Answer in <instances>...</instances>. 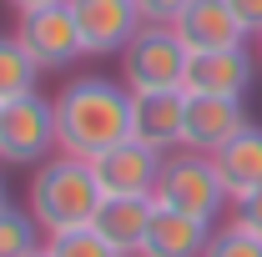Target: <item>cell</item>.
I'll use <instances>...</instances> for the list:
<instances>
[{
	"instance_id": "obj_12",
	"label": "cell",
	"mask_w": 262,
	"mask_h": 257,
	"mask_svg": "<svg viewBox=\"0 0 262 257\" xmlns=\"http://www.w3.org/2000/svg\"><path fill=\"white\" fill-rule=\"evenodd\" d=\"M242 126H247L242 96H187V131H182V146L212 157V152H217L222 141H232Z\"/></svg>"
},
{
	"instance_id": "obj_5",
	"label": "cell",
	"mask_w": 262,
	"mask_h": 257,
	"mask_svg": "<svg viewBox=\"0 0 262 257\" xmlns=\"http://www.w3.org/2000/svg\"><path fill=\"white\" fill-rule=\"evenodd\" d=\"M187 61H192V51L182 46V35L162 20H146L121 51V81L131 91H182Z\"/></svg>"
},
{
	"instance_id": "obj_20",
	"label": "cell",
	"mask_w": 262,
	"mask_h": 257,
	"mask_svg": "<svg viewBox=\"0 0 262 257\" xmlns=\"http://www.w3.org/2000/svg\"><path fill=\"white\" fill-rule=\"evenodd\" d=\"M232 222H237V227H247L252 237H262V187L232 202Z\"/></svg>"
},
{
	"instance_id": "obj_10",
	"label": "cell",
	"mask_w": 262,
	"mask_h": 257,
	"mask_svg": "<svg viewBox=\"0 0 262 257\" xmlns=\"http://www.w3.org/2000/svg\"><path fill=\"white\" fill-rule=\"evenodd\" d=\"M187 131V91H131V136L151 152H182Z\"/></svg>"
},
{
	"instance_id": "obj_23",
	"label": "cell",
	"mask_w": 262,
	"mask_h": 257,
	"mask_svg": "<svg viewBox=\"0 0 262 257\" xmlns=\"http://www.w3.org/2000/svg\"><path fill=\"white\" fill-rule=\"evenodd\" d=\"M5 5L20 15V10H35V5H61V0H5Z\"/></svg>"
},
{
	"instance_id": "obj_21",
	"label": "cell",
	"mask_w": 262,
	"mask_h": 257,
	"mask_svg": "<svg viewBox=\"0 0 262 257\" xmlns=\"http://www.w3.org/2000/svg\"><path fill=\"white\" fill-rule=\"evenodd\" d=\"M136 5H141V15H146V20H162V26H171V20H177V15H182L192 0H136Z\"/></svg>"
},
{
	"instance_id": "obj_1",
	"label": "cell",
	"mask_w": 262,
	"mask_h": 257,
	"mask_svg": "<svg viewBox=\"0 0 262 257\" xmlns=\"http://www.w3.org/2000/svg\"><path fill=\"white\" fill-rule=\"evenodd\" d=\"M56 131L66 157L91 161L131 136V86L111 76H76L56 91Z\"/></svg>"
},
{
	"instance_id": "obj_8",
	"label": "cell",
	"mask_w": 262,
	"mask_h": 257,
	"mask_svg": "<svg viewBox=\"0 0 262 257\" xmlns=\"http://www.w3.org/2000/svg\"><path fill=\"white\" fill-rule=\"evenodd\" d=\"M162 152H151L146 141H116V146H106L101 157H91V172H96L101 192L106 197H151L157 192V177H162Z\"/></svg>"
},
{
	"instance_id": "obj_22",
	"label": "cell",
	"mask_w": 262,
	"mask_h": 257,
	"mask_svg": "<svg viewBox=\"0 0 262 257\" xmlns=\"http://www.w3.org/2000/svg\"><path fill=\"white\" fill-rule=\"evenodd\" d=\"M232 15L242 20V31L247 35H262V0H227Z\"/></svg>"
},
{
	"instance_id": "obj_7",
	"label": "cell",
	"mask_w": 262,
	"mask_h": 257,
	"mask_svg": "<svg viewBox=\"0 0 262 257\" xmlns=\"http://www.w3.org/2000/svg\"><path fill=\"white\" fill-rule=\"evenodd\" d=\"M76 15V31L86 56H121L131 46V35L146 26L136 0H66Z\"/></svg>"
},
{
	"instance_id": "obj_15",
	"label": "cell",
	"mask_w": 262,
	"mask_h": 257,
	"mask_svg": "<svg viewBox=\"0 0 262 257\" xmlns=\"http://www.w3.org/2000/svg\"><path fill=\"white\" fill-rule=\"evenodd\" d=\"M212 166H217V177H222V187H227L232 202L247 197V192H257L262 187V126L247 121L232 141H222V146L212 152Z\"/></svg>"
},
{
	"instance_id": "obj_2",
	"label": "cell",
	"mask_w": 262,
	"mask_h": 257,
	"mask_svg": "<svg viewBox=\"0 0 262 257\" xmlns=\"http://www.w3.org/2000/svg\"><path fill=\"white\" fill-rule=\"evenodd\" d=\"M101 182L91 172V161L81 157H46L40 166H31V192H26V207L40 222V232H66V227H86L101 207Z\"/></svg>"
},
{
	"instance_id": "obj_4",
	"label": "cell",
	"mask_w": 262,
	"mask_h": 257,
	"mask_svg": "<svg viewBox=\"0 0 262 257\" xmlns=\"http://www.w3.org/2000/svg\"><path fill=\"white\" fill-rule=\"evenodd\" d=\"M56 152H61L56 101H46L40 91H26L0 106V161L5 166H40Z\"/></svg>"
},
{
	"instance_id": "obj_26",
	"label": "cell",
	"mask_w": 262,
	"mask_h": 257,
	"mask_svg": "<svg viewBox=\"0 0 262 257\" xmlns=\"http://www.w3.org/2000/svg\"><path fill=\"white\" fill-rule=\"evenodd\" d=\"M35 257H46V247H40V252H35Z\"/></svg>"
},
{
	"instance_id": "obj_13",
	"label": "cell",
	"mask_w": 262,
	"mask_h": 257,
	"mask_svg": "<svg viewBox=\"0 0 262 257\" xmlns=\"http://www.w3.org/2000/svg\"><path fill=\"white\" fill-rule=\"evenodd\" d=\"M151 212H157V202H151V197H101L91 227H96V232H101V237H106L121 257H136V252H141V242H146Z\"/></svg>"
},
{
	"instance_id": "obj_6",
	"label": "cell",
	"mask_w": 262,
	"mask_h": 257,
	"mask_svg": "<svg viewBox=\"0 0 262 257\" xmlns=\"http://www.w3.org/2000/svg\"><path fill=\"white\" fill-rule=\"evenodd\" d=\"M15 35H20V46L35 56L40 71H66V66L76 61V56H86V46H81V31H76V15H71V5H35V10H20L15 15Z\"/></svg>"
},
{
	"instance_id": "obj_19",
	"label": "cell",
	"mask_w": 262,
	"mask_h": 257,
	"mask_svg": "<svg viewBox=\"0 0 262 257\" xmlns=\"http://www.w3.org/2000/svg\"><path fill=\"white\" fill-rule=\"evenodd\" d=\"M202 257H262V237H252L247 227L227 222V227L212 232V242H207V252H202Z\"/></svg>"
},
{
	"instance_id": "obj_16",
	"label": "cell",
	"mask_w": 262,
	"mask_h": 257,
	"mask_svg": "<svg viewBox=\"0 0 262 257\" xmlns=\"http://www.w3.org/2000/svg\"><path fill=\"white\" fill-rule=\"evenodd\" d=\"M35 81H40L35 56L20 46L15 31H0V106L15 101V96H26V91H35Z\"/></svg>"
},
{
	"instance_id": "obj_14",
	"label": "cell",
	"mask_w": 262,
	"mask_h": 257,
	"mask_svg": "<svg viewBox=\"0 0 262 257\" xmlns=\"http://www.w3.org/2000/svg\"><path fill=\"white\" fill-rule=\"evenodd\" d=\"M207 242H212V222L157 207L151 212V227H146V242H141L136 257H202Z\"/></svg>"
},
{
	"instance_id": "obj_24",
	"label": "cell",
	"mask_w": 262,
	"mask_h": 257,
	"mask_svg": "<svg viewBox=\"0 0 262 257\" xmlns=\"http://www.w3.org/2000/svg\"><path fill=\"white\" fill-rule=\"evenodd\" d=\"M0 166H5V161H0ZM0 202H10V197H5V177H0Z\"/></svg>"
},
{
	"instance_id": "obj_11",
	"label": "cell",
	"mask_w": 262,
	"mask_h": 257,
	"mask_svg": "<svg viewBox=\"0 0 262 257\" xmlns=\"http://www.w3.org/2000/svg\"><path fill=\"white\" fill-rule=\"evenodd\" d=\"M171 31L182 35V46L202 56V51H227V46H247L252 35L242 31V20L232 15L227 0H192L177 20H171Z\"/></svg>"
},
{
	"instance_id": "obj_9",
	"label": "cell",
	"mask_w": 262,
	"mask_h": 257,
	"mask_svg": "<svg viewBox=\"0 0 262 257\" xmlns=\"http://www.w3.org/2000/svg\"><path fill=\"white\" fill-rule=\"evenodd\" d=\"M252 51L247 46H227V51H202L187 61V76H182V91L187 96H247L252 76H257Z\"/></svg>"
},
{
	"instance_id": "obj_3",
	"label": "cell",
	"mask_w": 262,
	"mask_h": 257,
	"mask_svg": "<svg viewBox=\"0 0 262 257\" xmlns=\"http://www.w3.org/2000/svg\"><path fill=\"white\" fill-rule=\"evenodd\" d=\"M157 207L166 212H187V217H202V222H212L217 212H222V202H232L227 187H222V177H217V166L212 157H202V152H171L162 161V177H157V192H151Z\"/></svg>"
},
{
	"instance_id": "obj_25",
	"label": "cell",
	"mask_w": 262,
	"mask_h": 257,
	"mask_svg": "<svg viewBox=\"0 0 262 257\" xmlns=\"http://www.w3.org/2000/svg\"><path fill=\"white\" fill-rule=\"evenodd\" d=\"M257 61H262V35H257Z\"/></svg>"
},
{
	"instance_id": "obj_18",
	"label": "cell",
	"mask_w": 262,
	"mask_h": 257,
	"mask_svg": "<svg viewBox=\"0 0 262 257\" xmlns=\"http://www.w3.org/2000/svg\"><path fill=\"white\" fill-rule=\"evenodd\" d=\"M46 257H121L96 227H66V232H51L46 237Z\"/></svg>"
},
{
	"instance_id": "obj_17",
	"label": "cell",
	"mask_w": 262,
	"mask_h": 257,
	"mask_svg": "<svg viewBox=\"0 0 262 257\" xmlns=\"http://www.w3.org/2000/svg\"><path fill=\"white\" fill-rule=\"evenodd\" d=\"M46 247V232L31 217V207L0 202V257H35Z\"/></svg>"
}]
</instances>
